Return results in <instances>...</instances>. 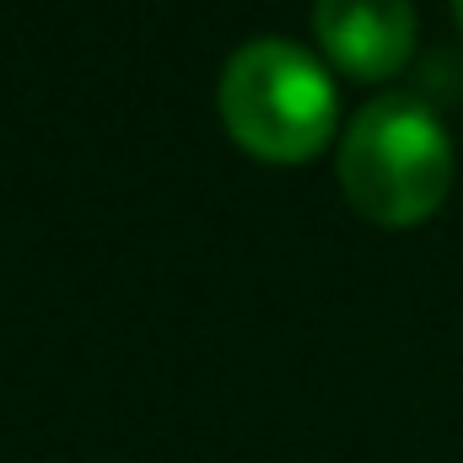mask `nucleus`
<instances>
[{
  "label": "nucleus",
  "mask_w": 463,
  "mask_h": 463,
  "mask_svg": "<svg viewBox=\"0 0 463 463\" xmlns=\"http://www.w3.org/2000/svg\"><path fill=\"white\" fill-rule=\"evenodd\" d=\"M222 118L242 151L264 162H307L329 146L340 98L329 71L302 43L253 38L222 71Z\"/></svg>",
  "instance_id": "2"
},
{
  "label": "nucleus",
  "mask_w": 463,
  "mask_h": 463,
  "mask_svg": "<svg viewBox=\"0 0 463 463\" xmlns=\"http://www.w3.org/2000/svg\"><path fill=\"white\" fill-rule=\"evenodd\" d=\"M313 27L340 71L377 81L415 49V0H313Z\"/></svg>",
  "instance_id": "3"
},
{
  "label": "nucleus",
  "mask_w": 463,
  "mask_h": 463,
  "mask_svg": "<svg viewBox=\"0 0 463 463\" xmlns=\"http://www.w3.org/2000/svg\"><path fill=\"white\" fill-rule=\"evenodd\" d=\"M345 200L377 227H410L448 200L453 140L420 98L388 92L361 103L340 140Z\"/></svg>",
  "instance_id": "1"
},
{
  "label": "nucleus",
  "mask_w": 463,
  "mask_h": 463,
  "mask_svg": "<svg viewBox=\"0 0 463 463\" xmlns=\"http://www.w3.org/2000/svg\"><path fill=\"white\" fill-rule=\"evenodd\" d=\"M453 11H458V22H463V0H453Z\"/></svg>",
  "instance_id": "4"
}]
</instances>
